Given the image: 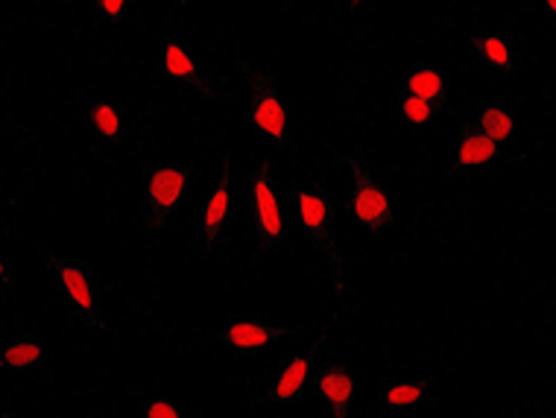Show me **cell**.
<instances>
[{
	"mask_svg": "<svg viewBox=\"0 0 556 418\" xmlns=\"http://www.w3.org/2000/svg\"><path fill=\"white\" fill-rule=\"evenodd\" d=\"M340 162L352 170V193L345 197L343 202V211L345 214H352L357 226L369 231L372 238H381L384 231L399 223L395 217V205H393V193L381 185V181L375 179L372 170L361 164L355 155H340Z\"/></svg>",
	"mask_w": 556,
	"mask_h": 418,
	"instance_id": "obj_6",
	"label": "cell"
},
{
	"mask_svg": "<svg viewBox=\"0 0 556 418\" xmlns=\"http://www.w3.org/2000/svg\"><path fill=\"white\" fill-rule=\"evenodd\" d=\"M0 276H3V290H12V284H15V276H12V264L3 257L0 261Z\"/></svg>",
	"mask_w": 556,
	"mask_h": 418,
	"instance_id": "obj_22",
	"label": "cell"
},
{
	"mask_svg": "<svg viewBox=\"0 0 556 418\" xmlns=\"http://www.w3.org/2000/svg\"><path fill=\"white\" fill-rule=\"evenodd\" d=\"M328 333H331V322H328L326 328L314 337V340L307 342L296 357L285 360V366L278 369L276 380L269 383L267 390L261 392L258 398L247 401L243 407L252 409V407H267V404H293V401L302 398L307 390V383H311V375H314V360H317L319 349L326 345Z\"/></svg>",
	"mask_w": 556,
	"mask_h": 418,
	"instance_id": "obj_9",
	"label": "cell"
},
{
	"mask_svg": "<svg viewBox=\"0 0 556 418\" xmlns=\"http://www.w3.org/2000/svg\"><path fill=\"white\" fill-rule=\"evenodd\" d=\"M469 45L475 50V56L492 71H498L504 76L518 74V56L516 41L504 33H471Z\"/></svg>",
	"mask_w": 556,
	"mask_h": 418,
	"instance_id": "obj_13",
	"label": "cell"
},
{
	"mask_svg": "<svg viewBox=\"0 0 556 418\" xmlns=\"http://www.w3.org/2000/svg\"><path fill=\"white\" fill-rule=\"evenodd\" d=\"M144 416H150V418H159V416H162V418H179V416H182V409H179V404H173L170 398H155L144 407Z\"/></svg>",
	"mask_w": 556,
	"mask_h": 418,
	"instance_id": "obj_21",
	"label": "cell"
},
{
	"mask_svg": "<svg viewBox=\"0 0 556 418\" xmlns=\"http://www.w3.org/2000/svg\"><path fill=\"white\" fill-rule=\"evenodd\" d=\"M36 249H39L41 257H45V266L50 269V278H53V287H56L59 299L86 322L88 331L106 333L94 269H91V266L71 264L65 257H59L48 243H36Z\"/></svg>",
	"mask_w": 556,
	"mask_h": 418,
	"instance_id": "obj_4",
	"label": "cell"
},
{
	"mask_svg": "<svg viewBox=\"0 0 556 418\" xmlns=\"http://www.w3.org/2000/svg\"><path fill=\"white\" fill-rule=\"evenodd\" d=\"M91 10L106 21V24H124L126 15H129V3L126 0H94Z\"/></svg>",
	"mask_w": 556,
	"mask_h": 418,
	"instance_id": "obj_20",
	"label": "cell"
},
{
	"mask_svg": "<svg viewBox=\"0 0 556 418\" xmlns=\"http://www.w3.org/2000/svg\"><path fill=\"white\" fill-rule=\"evenodd\" d=\"M48 357V349L36 340H12L0 349V369L3 371H29L39 369Z\"/></svg>",
	"mask_w": 556,
	"mask_h": 418,
	"instance_id": "obj_18",
	"label": "cell"
},
{
	"mask_svg": "<svg viewBox=\"0 0 556 418\" xmlns=\"http://www.w3.org/2000/svg\"><path fill=\"white\" fill-rule=\"evenodd\" d=\"M86 121L106 147H121L126 138V112L117 100H94L88 105Z\"/></svg>",
	"mask_w": 556,
	"mask_h": 418,
	"instance_id": "obj_15",
	"label": "cell"
},
{
	"mask_svg": "<svg viewBox=\"0 0 556 418\" xmlns=\"http://www.w3.org/2000/svg\"><path fill=\"white\" fill-rule=\"evenodd\" d=\"M231 181H235V155H231V150H223L220 179H217V185L212 188V193L202 200L197 223H193L191 246L197 249L200 255H212L214 249L226 240V228H229L231 208H235V190H231Z\"/></svg>",
	"mask_w": 556,
	"mask_h": 418,
	"instance_id": "obj_7",
	"label": "cell"
},
{
	"mask_svg": "<svg viewBox=\"0 0 556 418\" xmlns=\"http://www.w3.org/2000/svg\"><path fill=\"white\" fill-rule=\"evenodd\" d=\"M159 48H162V74L167 76V79H173V83H179V86L185 88H191L193 94H200L202 100H214V103H223V100H226V97L202 76L200 62H197L191 45H188V38H185L179 29H164Z\"/></svg>",
	"mask_w": 556,
	"mask_h": 418,
	"instance_id": "obj_10",
	"label": "cell"
},
{
	"mask_svg": "<svg viewBox=\"0 0 556 418\" xmlns=\"http://www.w3.org/2000/svg\"><path fill=\"white\" fill-rule=\"evenodd\" d=\"M471 121H475L480 132L486 135L490 141L498 143V147H504V143L516 138V117L498 103H480V109L475 112Z\"/></svg>",
	"mask_w": 556,
	"mask_h": 418,
	"instance_id": "obj_17",
	"label": "cell"
},
{
	"mask_svg": "<svg viewBox=\"0 0 556 418\" xmlns=\"http://www.w3.org/2000/svg\"><path fill=\"white\" fill-rule=\"evenodd\" d=\"M448 76L437 65H413L407 74L402 76V94L419 97L425 103H433L437 109H445L448 103Z\"/></svg>",
	"mask_w": 556,
	"mask_h": 418,
	"instance_id": "obj_14",
	"label": "cell"
},
{
	"mask_svg": "<svg viewBox=\"0 0 556 418\" xmlns=\"http://www.w3.org/2000/svg\"><path fill=\"white\" fill-rule=\"evenodd\" d=\"M293 193V202H296L299 223H302V231L305 238L314 243V249L319 252V257L326 261L328 269H331V278H334V293H345V276H343V255H340V246H337V228H334V202L328 200V193L323 188H290Z\"/></svg>",
	"mask_w": 556,
	"mask_h": 418,
	"instance_id": "obj_5",
	"label": "cell"
},
{
	"mask_svg": "<svg viewBox=\"0 0 556 418\" xmlns=\"http://www.w3.org/2000/svg\"><path fill=\"white\" fill-rule=\"evenodd\" d=\"M501 147L490 141L486 135L480 132L471 117L460 121L457 126V143H454V162L448 167V176L463 170H475V167H492L501 162Z\"/></svg>",
	"mask_w": 556,
	"mask_h": 418,
	"instance_id": "obj_12",
	"label": "cell"
},
{
	"mask_svg": "<svg viewBox=\"0 0 556 418\" xmlns=\"http://www.w3.org/2000/svg\"><path fill=\"white\" fill-rule=\"evenodd\" d=\"M357 390H361V380H357L355 369H349L345 363L328 360L319 369L317 380H314V392L323 401L326 416L331 418H349L355 409Z\"/></svg>",
	"mask_w": 556,
	"mask_h": 418,
	"instance_id": "obj_11",
	"label": "cell"
},
{
	"mask_svg": "<svg viewBox=\"0 0 556 418\" xmlns=\"http://www.w3.org/2000/svg\"><path fill=\"white\" fill-rule=\"evenodd\" d=\"M247 208H250V223L255 228L258 255H276L288 240V214L278 202L269 152L247 176Z\"/></svg>",
	"mask_w": 556,
	"mask_h": 418,
	"instance_id": "obj_2",
	"label": "cell"
},
{
	"mask_svg": "<svg viewBox=\"0 0 556 418\" xmlns=\"http://www.w3.org/2000/svg\"><path fill=\"white\" fill-rule=\"evenodd\" d=\"M433 375L422 380H393L378 390V404L384 409H410L428 398V390L433 387Z\"/></svg>",
	"mask_w": 556,
	"mask_h": 418,
	"instance_id": "obj_16",
	"label": "cell"
},
{
	"mask_svg": "<svg viewBox=\"0 0 556 418\" xmlns=\"http://www.w3.org/2000/svg\"><path fill=\"white\" fill-rule=\"evenodd\" d=\"M305 331V325H273L255 316H231L217 328L214 340L223 345L226 352L238 354V357H258L264 349L276 345L281 340H293Z\"/></svg>",
	"mask_w": 556,
	"mask_h": 418,
	"instance_id": "obj_8",
	"label": "cell"
},
{
	"mask_svg": "<svg viewBox=\"0 0 556 418\" xmlns=\"http://www.w3.org/2000/svg\"><path fill=\"white\" fill-rule=\"evenodd\" d=\"M197 181V167L193 164H155L144 173V231L147 238H159L170 223L176 211L182 208L188 193Z\"/></svg>",
	"mask_w": 556,
	"mask_h": 418,
	"instance_id": "obj_3",
	"label": "cell"
},
{
	"mask_svg": "<svg viewBox=\"0 0 556 418\" xmlns=\"http://www.w3.org/2000/svg\"><path fill=\"white\" fill-rule=\"evenodd\" d=\"M238 71L247 91V124L269 143L285 150L293 138V109L281 94L269 67H261L250 59L238 56Z\"/></svg>",
	"mask_w": 556,
	"mask_h": 418,
	"instance_id": "obj_1",
	"label": "cell"
},
{
	"mask_svg": "<svg viewBox=\"0 0 556 418\" xmlns=\"http://www.w3.org/2000/svg\"><path fill=\"white\" fill-rule=\"evenodd\" d=\"M437 114H440V109L433 103H425L419 97H399V117L410 129H428L437 121Z\"/></svg>",
	"mask_w": 556,
	"mask_h": 418,
	"instance_id": "obj_19",
	"label": "cell"
}]
</instances>
